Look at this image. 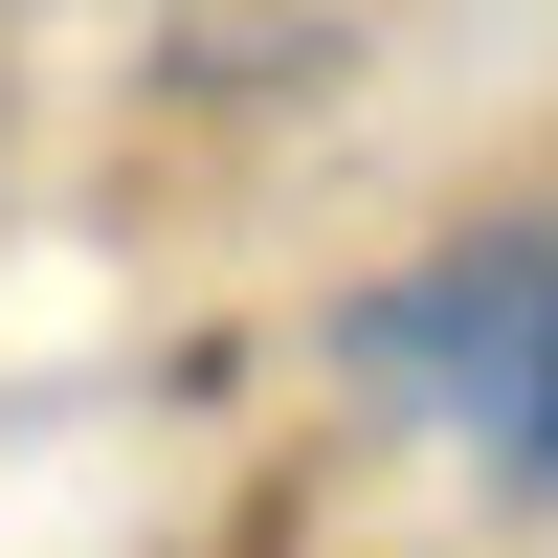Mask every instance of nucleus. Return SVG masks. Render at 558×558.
<instances>
[{
	"instance_id": "obj_1",
	"label": "nucleus",
	"mask_w": 558,
	"mask_h": 558,
	"mask_svg": "<svg viewBox=\"0 0 558 558\" xmlns=\"http://www.w3.org/2000/svg\"><path fill=\"white\" fill-rule=\"evenodd\" d=\"M536 336H558V223H492V246H447V268H402V291H357V380L402 402V425H514V380H536Z\"/></svg>"
},
{
	"instance_id": "obj_2",
	"label": "nucleus",
	"mask_w": 558,
	"mask_h": 558,
	"mask_svg": "<svg viewBox=\"0 0 558 558\" xmlns=\"http://www.w3.org/2000/svg\"><path fill=\"white\" fill-rule=\"evenodd\" d=\"M492 470H514L536 514H558V336H536V380H514V425H492Z\"/></svg>"
}]
</instances>
